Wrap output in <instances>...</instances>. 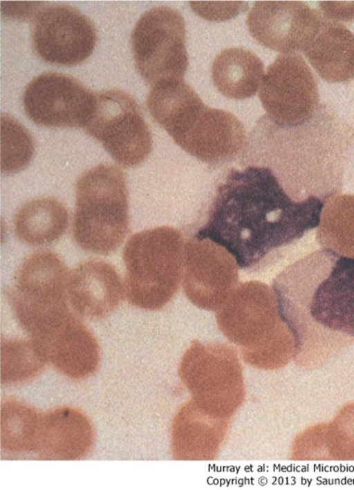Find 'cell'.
<instances>
[{
	"label": "cell",
	"instance_id": "obj_20",
	"mask_svg": "<svg viewBox=\"0 0 354 490\" xmlns=\"http://www.w3.org/2000/svg\"><path fill=\"white\" fill-rule=\"evenodd\" d=\"M68 213L54 197H40L25 202L13 218L14 232L23 243L41 245L57 240L65 232Z\"/></svg>",
	"mask_w": 354,
	"mask_h": 490
},
{
	"label": "cell",
	"instance_id": "obj_17",
	"mask_svg": "<svg viewBox=\"0 0 354 490\" xmlns=\"http://www.w3.org/2000/svg\"><path fill=\"white\" fill-rule=\"evenodd\" d=\"M93 431L80 412L61 408L41 414L34 453L47 460H76L89 451Z\"/></svg>",
	"mask_w": 354,
	"mask_h": 490
},
{
	"label": "cell",
	"instance_id": "obj_22",
	"mask_svg": "<svg viewBox=\"0 0 354 490\" xmlns=\"http://www.w3.org/2000/svg\"><path fill=\"white\" fill-rule=\"evenodd\" d=\"M41 414L16 401L1 406V443L12 453H34Z\"/></svg>",
	"mask_w": 354,
	"mask_h": 490
},
{
	"label": "cell",
	"instance_id": "obj_14",
	"mask_svg": "<svg viewBox=\"0 0 354 490\" xmlns=\"http://www.w3.org/2000/svg\"><path fill=\"white\" fill-rule=\"evenodd\" d=\"M322 17L301 1H257L247 17L252 37L283 54L304 51L316 34Z\"/></svg>",
	"mask_w": 354,
	"mask_h": 490
},
{
	"label": "cell",
	"instance_id": "obj_2",
	"mask_svg": "<svg viewBox=\"0 0 354 490\" xmlns=\"http://www.w3.org/2000/svg\"><path fill=\"white\" fill-rule=\"evenodd\" d=\"M273 290L281 320L297 337L310 326L354 338V257L315 252L283 270Z\"/></svg>",
	"mask_w": 354,
	"mask_h": 490
},
{
	"label": "cell",
	"instance_id": "obj_16",
	"mask_svg": "<svg viewBox=\"0 0 354 490\" xmlns=\"http://www.w3.org/2000/svg\"><path fill=\"white\" fill-rule=\"evenodd\" d=\"M66 295L76 313L98 320L117 308L122 299L123 287L111 264L91 259L80 263L68 273Z\"/></svg>",
	"mask_w": 354,
	"mask_h": 490
},
{
	"label": "cell",
	"instance_id": "obj_13",
	"mask_svg": "<svg viewBox=\"0 0 354 490\" xmlns=\"http://www.w3.org/2000/svg\"><path fill=\"white\" fill-rule=\"evenodd\" d=\"M216 321L228 337L245 343L271 341L283 329L274 290L257 281L234 288L216 310Z\"/></svg>",
	"mask_w": 354,
	"mask_h": 490
},
{
	"label": "cell",
	"instance_id": "obj_18",
	"mask_svg": "<svg viewBox=\"0 0 354 490\" xmlns=\"http://www.w3.org/2000/svg\"><path fill=\"white\" fill-rule=\"evenodd\" d=\"M304 53L316 73L329 83L354 78V34L344 25L322 18Z\"/></svg>",
	"mask_w": 354,
	"mask_h": 490
},
{
	"label": "cell",
	"instance_id": "obj_5",
	"mask_svg": "<svg viewBox=\"0 0 354 490\" xmlns=\"http://www.w3.org/2000/svg\"><path fill=\"white\" fill-rule=\"evenodd\" d=\"M184 239L179 230L161 226L131 236L123 249L124 292L138 308L155 310L174 296L180 282Z\"/></svg>",
	"mask_w": 354,
	"mask_h": 490
},
{
	"label": "cell",
	"instance_id": "obj_9",
	"mask_svg": "<svg viewBox=\"0 0 354 490\" xmlns=\"http://www.w3.org/2000/svg\"><path fill=\"white\" fill-rule=\"evenodd\" d=\"M259 97L268 118L282 127L304 124L319 101L315 77L302 56L295 53L281 54L269 66Z\"/></svg>",
	"mask_w": 354,
	"mask_h": 490
},
{
	"label": "cell",
	"instance_id": "obj_6",
	"mask_svg": "<svg viewBox=\"0 0 354 490\" xmlns=\"http://www.w3.org/2000/svg\"><path fill=\"white\" fill-rule=\"evenodd\" d=\"M64 262L49 250L35 252L18 267L6 295L19 324L34 338L70 313Z\"/></svg>",
	"mask_w": 354,
	"mask_h": 490
},
{
	"label": "cell",
	"instance_id": "obj_19",
	"mask_svg": "<svg viewBox=\"0 0 354 490\" xmlns=\"http://www.w3.org/2000/svg\"><path fill=\"white\" fill-rule=\"evenodd\" d=\"M264 76L263 64L258 56L242 48L221 51L214 59L212 78L224 96L236 100L254 95Z\"/></svg>",
	"mask_w": 354,
	"mask_h": 490
},
{
	"label": "cell",
	"instance_id": "obj_26",
	"mask_svg": "<svg viewBox=\"0 0 354 490\" xmlns=\"http://www.w3.org/2000/svg\"><path fill=\"white\" fill-rule=\"evenodd\" d=\"M319 7L325 18L332 21L354 19V2L322 1Z\"/></svg>",
	"mask_w": 354,
	"mask_h": 490
},
{
	"label": "cell",
	"instance_id": "obj_21",
	"mask_svg": "<svg viewBox=\"0 0 354 490\" xmlns=\"http://www.w3.org/2000/svg\"><path fill=\"white\" fill-rule=\"evenodd\" d=\"M317 235L325 249L354 257V194L333 196L324 205Z\"/></svg>",
	"mask_w": 354,
	"mask_h": 490
},
{
	"label": "cell",
	"instance_id": "obj_12",
	"mask_svg": "<svg viewBox=\"0 0 354 490\" xmlns=\"http://www.w3.org/2000/svg\"><path fill=\"white\" fill-rule=\"evenodd\" d=\"M237 264L222 246L194 236L184 244L182 271L185 295L195 305L217 310L236 286Z\"/></svg>",
	"mask_w": 354,
	"mask_h": 490
},
{
	"label": "cell",
	"instance_id": "obj_4",
	"mask_svg": "<svg viewBox=\"0 0 354 490\" xmlns=\"http://www.w3.org/2000/svg\"><path fill=\"white\" fill-rule=\"evenodd\" d=\"M72 235L88 252L107 255L122 243L129 228L128 192L118 167L99 164L84 171L75 187Z\"/></svg>",
	"mask_w": 354,
	"mask_h": 490
},
{
	"label": "cell",
	"instance_id": "obj_25",
	"mask_svg": "<svg viewBox=\"0 0 354 490\" xmlns=\"http://www.w3.org/2000/svg\"><path fill=\"white\" fill-rule=\"evenodd\" d=\"M189 5L201 17L215 21L234 18L248 8V3L241 1H190Z\"/></svg>",
	"mask_w": 354,
	"mask_h": 490
},
{
	"label": "cell",
	"instance_id": "obj_24",
	"mask_svg": "<svg viewBox=\"0 0 354 490\" xmlns=\"http://www.w3.org/2000/svg\"><path fill=\"white\" fill-rule=\"evenodd\" d=\"M34 151L32 138L15 120L1 115V170L10 174L24 169Z\"/></svg>",
	"mask_w": 354,
	"mask_h": 490
},
{
	"label": "cell",
	"instance_id": "obj_7",
	"mask_svg": "<svg viewBox=\"0 0 354 490\" xmlns=\"http://www.w3.org/2000/svg\"><path fill=\"white\" fill-rule=\"evenodd\" d=\"M131 41L135 66L151 86L183 80L189 61L185 21L178 10L149 9L136 23Z\"/></svg>",
	"mask_w": 354,
	"mask_h": 490
},
{
	"label": "cell",
	"instance_id": "obj_8",
	"mask_svg": "<svg viewBox=\"0 0 354 490\" xmlns=\"http://www.w3.org/2000/svg\"><path fill=\"white\" fill-rule=\"evenodd\" d=\"M119 164L133 167L152 149V138L140 106L134 97L119 90L96 94L94 111L84 127Z\"/></svg>",
	"mask_w": 354,
	"mask_h": 490
},
{
	"label": "cell",
	"instance_id": "obj_10",
	"mask_svg": "<svg viewBox=\"0 0 354 490\" xmlns=\"http://www.w3.org/2000/svg\"><path fill=\"white\" fill-rule=\"evenodd\" d=\"M96 95L76 79L46 72L26 87L23 105L26 115L49 128H83L95 109Z\"/></svg>",
	"mask_w": 354,
	"mask_h": 490
},
{
	"label": "cell",
	"instance_id": "obj_3",
	"mask_svg": "<svg viewBox=\"0 0 354 490\" xmlns=\"http://www.w3.org/2000/svg\"><path fill=\"white\" fill-rule=\"evenodd\" d=\"M146 104L175 143L203 162L230 160L243 146L245 134L241 121L231 113L206 106L183 80L151 86Z\"/></svg>",
	"mask_w": 354,
	"mask_h": 490
},
{
	"label": "cell",
	"instance_id": "obj_23",
	"mask_svg": "<svg viewBox=\"0 0 354 490\" xmlns=\"http://www.w3.org/2000/svg\"><path fill=\"white\" fill-rule=\"evenodd\" d=\"M48 362L32 339H6L1 343V381L19 383L37 375Z\"/></svg>",
	"mask_w": 354,
	"mask_h": 490
},
{
	"label": "cell",
	"instance_id": "obj_1",
	"mask_svg": "<svg viewBox=\"0 0 354 490\" xmlns=\"http://www.w3.org/2000/svg\"><path fill=\"white\" fill-rule=\"evenodd\" d=\"M324 205L315 196L293 200L268 167L233 170L218 187L195 237L224 247L239 267H254L319 226Z\"/></svg>",
	"mask_w": 354,
	"mask_h": 490
},
{
	"label": "cell",
	"instance_id": "obj_11",
	"mask_svg": "<svg viewBox=\"0 0 354 490\" xmlns=\"http://www.w3.org/2000/svg\"><path fill=\"white\" fill-rule=\"evenodd\" d=\"M35 53L43 61L73 66L84 62L96 42V30L84 15L64 4H50L35 14L31 30Z\"/></svg>",
	"mask_w": 354,
	"mask_h": 490
},
{
	"label": "cell",
	"instance_id": "obj_15",
	"mask_svg": "<svg viewBox=\"0 0 354 490\" xmlns=\"http://www.w3.org/2000/svg\"><path fill=\"white\" fill-rule=\"evenodd\" d=\"M33 341L47 361L71 379L86 378L98 367L100 348L97 340L73 313Z\"/></svg>",
	"mask_w": 354,
	"mask_h": 490
}]
</instances>
